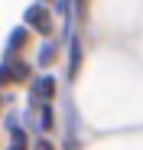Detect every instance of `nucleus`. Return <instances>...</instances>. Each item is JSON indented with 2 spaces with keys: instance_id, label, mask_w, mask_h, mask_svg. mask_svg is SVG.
I'll return each mask as SVG.
<instances>
[{
  "instance_id": "f257e3e1",
  "label": "nucleus",
  "mask_w": 143,
  "mask_h": 150,
  "mask_svg": "<svg viewBox=\"0 0 143 150\" xmlns=\"http://www.w3.org/2000/svg\"><path fill=\"white\" fill-rule=\"evenodd\" d=\"M42 16H46V13H42V10H39V7H33V10H29V13H26V20H29V23H33V26H42V30H46V20H42Z\"/></svg>"
}]
</instances>
